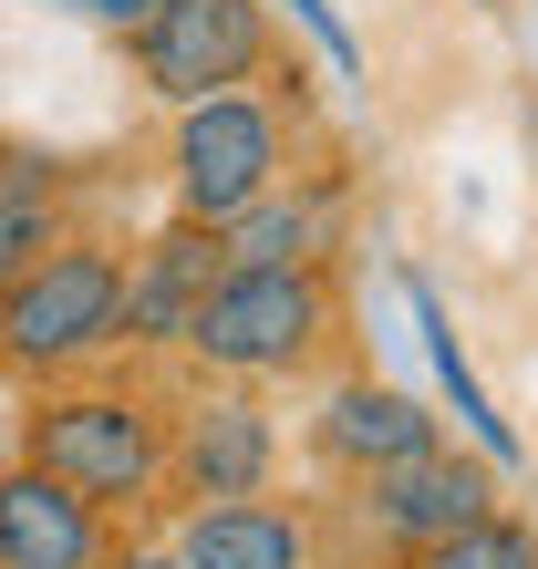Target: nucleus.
Segmentation results:
<instances>
[{"label": "nucleus", "mask_w": 538, "mask_h": 569, "mask_svg": "<svg viewBox=\"0 0 538 569\" xmlns=\"http://www.w3.org/2000/svg\"><path fill=\"white\" fill-rule=\"evenodd\" d=\"M21 466L62 477L104 518H146L166 508V405L134 383H52L21 425Z\"/></svg>", "instance_id": "1"}, {"label": "nucleus", "mask_w": 538, "mask_h": 569, "mask_svg": "<svg viewBox=\"0 0 538 569\" xmlns=\"http://www.w3.org/2000/svg\"><path fill=\"white\" fill-rule=\"evenodd\" d=\"M114 300H124V249L114 239H62L0 290V373L62 383L93 352H114Z\"/></svg>", "instance_id": "2"}, {"label": "nucleus", "mask_w": 538, "mask_h": 569, "mask_svg": "<svg viewBox=\"0 0 538 569\" xmlns=\"http://www.w3.org/2000/svg\"><path fill=\"white\" fill-rule=\"evenodd\" d=\"M331 342V270H218L187 352L218 383H290Z\"/></svg>", "instance_id": "3"}, {"label": "nucleus", "mask_w": 538, "mask_h": 569, "mask_svg": "<svg viewBox=\"0 0 538 569\" xmlns=\"http://www.w3.org/2000/svg\"><path fill=\"white\" fill-rule=\"evenodd\" d=\"M300 166V114H280L259 83L208 93V104H177V146H166V187H177V218L228 228L239 208H259Z\"/></svg>", "instance_id": "4"}, {"label": "nucleus", "mask_w": 538, "mask_h": 569, "mask_svg": "<svg viewBox=\"0 0 538 569\" xmlns=\"http://www.w3.org/2000/svg\"><path fill=\"white\" fill-rule=\"evenodd\" d=\"M134 52V83L156 104H208V93H239V83H269V0H166L146 31H124Z\"/></svg>", "instance_id": "5"}, {"label": "nucleus", "mask_w": 538, "mask_h": 569, "mask_svg": "<svg viewBox=\"0 0 538 569\" xmlns=\"http://www.w3.org/2000/svg\"><path fill=\"white\" fill-rule=\"evenodd\" d=\"M508 477V466H487V456H466V446H425V456H404V466H373V477H352V528L373 539L383 559H415L435 539H456V528H477Z\"/></svg>", "instance_id": "6"}, {"label": "nucleus", "mask_w": 538, "mask_h": 569, "mask_svg": "<svg viewBox=\"0 0 538 569\" xmlns=\"http://www.w3.org/2000/svg\"><path fill=\"white\" fill-rule=\"evenodd\" d=\"M269 477H280V425H269L259 383H218L187 415H166V497L177 508L269 497Z\"/></svg>", "instance_id": "7"}, {"label": "nucleus", "mask_w": 538, "mask_h": 569, "mask_svg": "<svg viewBox=\"0 0 538 569\" xmlns=\"http://www.w3.org/2000/svg\"><path fill=\"white\" fill-rule=\"evenodd\" d=\"M218 270H228L218 228H197V218H166L146 249H124L114 342H124V352H187V331H197V311H208Z\"/></svg>", "instance_id": "8"}, {"label": "nucleus", "mask_w": 538, "mask_h": 569, "mask_svg": "<svg viewBox=\"0 0 538 569\" xmlns=\"http://www.w3.org/2000/svg\"><path fill=\"white\" fill-rule=\"evenodd\" d=\"M425 446H446V415H435L425 393L373 383V373H342V383H321V405H311V456H321L342 487H352V477H373V466L425 456Z\"/></svg>", "instance_id": "9"}, {"label": "nucleus", "mask_w": 538, "mask_h": 569, "mask_svg": "<svg viewBox=\"0 0 538 569\" xmlns=\"http://www.w3.org/2000/svg\"><path fill=\"white\" fill-rule=\"evenodd\" d=\"M166 549L177 569H321V528L290 497H218V508H177Z\"/></svg>", "instance_id": "10"}, {"label": "nucleus", "mask_w": 538, "mask_h": 569, "mask_svg": "<svg viewBox=\"0 0 538 569\" xmlns=\"http://www.w3.org/2000/svg\"><path fill=\"white\" fill-rule=\"evenodd\" d=\"M342 218H352L342 177L290 166V177L269 187L259 208H239V218L218 228V249H228V270H321V259L342 249Z\"/></svg>", "instance_id": "11"}, {"label": "nucleus", "mask_w": 538, "mask_h": 569, "mask_svg": "<svg viewBox=\"0 0 538 569\" xmlns=\"http://www.w3.org/2000/svg\"><path fill=\"white\" fill-rule=\"evenodd\" d=\"M114 518L42 466H0V569H104Z\"/></svg>", "instance_id": "12"}, {"label": "nucleus", "mask_w": 538, "mask_h": 569, "mask_svg": "<svg viewBox=\"0 0 538 569\" xmlns=\"http://www.w3.org/2000/svg\"><path fill=\"white\" fill-rule=\"evenodd\" d=\"M415 321H425V352H435V383H446V405H456V425L477 435V456H487V466H518V435H508V415L487 405V383H477V362H466V342H456V321H446V300H435V290H415Z\"/></svg>", "instance_id": "13"}, {"label": "nucleus", "mask_w": 538, "mask_h": 569, "mask_svg": "<svg viewBox=\"0 0 538 569\" xmlns=\"http://www.w3.org/2000/svg\"><path fill=\"white\" fill-rule=\"evenodd\" d=\"M393 569H538V528L508 518V508H487L477 528H456V539H435V549L393 559Z\"/></svg>", "instance_id": "14"}, {"label": "nucleus", "mask_w": 538, "mask_h": 569, "mask_svg": "<svg viewBox=\"0 0 538 569\" xmlns=\"http://www.w3.org/2000/svg\"><path fill=\"white\" fill-rule=\"evenodd\" d=\"M52 239H62V197H11L0 187V290H11Z\"/></svg>", "instance_id": "15"}, {"label": "nucleus", "mask_w": 538, "mask_h": 569, "mask_svg": "<svg viewBox=\"0 0 538 569\" xmlns=\"http://www.w3.org/2000/svg\"><path fill=\"white\" fill-rule=\"evenodd\" d=\"M290 11H300V31H311V42H321L331 62H342V73H352V62H362V52H352V31H342V21H331V0H290Z\"/></svg>", "instance_id": "16"}, {"label": "nucleus", "mask_w": 538, "mask_h": 569, "mask_svg": "<svg viewBox=\"0 0 538 569\" xmlns=\"http://www.w3.org/2000/svg\"><path fill=\"white\" fill-rule=\"evenodd\" d=\"M166 11V0H83V21H104V31H146Z\"/></svg>", "instance_id": "17"}, {"label": "nucleus", "mask_w": 538, "mask_h": 569, "mask_svg": "<svg viewBox=\"0 0 538 569\" xmlns=\"http://www.w3.org/2000/svg\"><path fill=\"white\" fill-rule=\"evenodd\" d=\"M104 569H177V549L166 539H124V549H104Z\"/></svg>", "instance_id": "18"}]
</instances>
